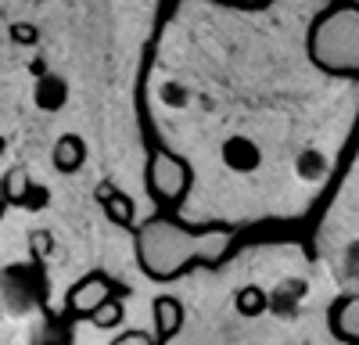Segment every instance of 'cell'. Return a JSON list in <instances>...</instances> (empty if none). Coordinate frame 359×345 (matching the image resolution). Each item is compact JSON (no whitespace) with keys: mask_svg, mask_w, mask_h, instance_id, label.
I'll use <instances>...</instances> for the list:
<instances>
[{"mask_svg":"<svg viewBox=\"0 0 359 345\" xmlns=\"http://www.w3.org/2000/svg\"><path fill=\"white\" fill-rule=\"evenodd\" d=\"M0 151H4V137H0Z\"/></svg>","mask_w":359,"mask_h":345,"instance_id":"4","label":"cell"},{"mask_svg":"<svg viewBox=\"0 0 359 345\" xmlns=\"http://www.w3.org/2000/svg\"><path fill=\"white\" fill-rule=\"evenodd\" d=\"M11 36H15L18 43H33V40H36V33H33V25H25V22L11 29Z\"/></svg>","mask_w":359,"mask_h":345,"instance_id":"3","label":"cell"},{"mask_svg":"<svg viewBox=\"0 0 359 345\" xmlns=\"http://www.w3.org/2000/svg\"><path fill=\"white\" fill-rule=\"evenodd\" d=\"M79 158H83V144H79V137H62V144H57V165L69 169V165H76Z\"/></svg>","mask_w":359,"mask_h":345,"instance_id":"2","label":"cell"},{"mask_svg":"<svg viewBox=\"0 0 359 345\" xmlns=\"http://www.w3.org/2000/svg\"><path fill=\"white\" fill-rule=\"evenodd\" d=\"M65 83L57 79V76H40V83H36V104L40 108H62V101H65Z\"/></svg>","mask_w":359,"mask_h":345,"instance_id":"1","label":"cell"}]
</instances>
